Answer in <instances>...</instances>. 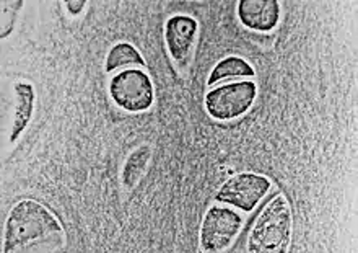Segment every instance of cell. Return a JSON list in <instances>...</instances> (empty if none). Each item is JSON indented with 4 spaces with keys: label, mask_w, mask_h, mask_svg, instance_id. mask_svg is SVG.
I'll use <instances>...</instances> for the list:
<instances>
[{
    "label": "cell",
    "mask_w": 358,
    "mask_h": 253,
    "mask_svg": "<svg viewBox=\"0 0 358 253\" xmlns=\"http://www.w3.org/2000/svg\"><path fill=\"white\" fill-rule=\"evenodd\" d=\"M62 222L41 201L20 200L3 222L2 253H56L66 245Z\"/></svg>",
    "instance_id": "6da1fadb"
},
{
    "label": "cell",
    "mask_w": 358,
    "mask_h": 253,
    "mask_svg": "<svg viewBox=\"0 0 358 253\" xmlns=\"http://www.w3.org/2000/svg\"><path fill=\"white\" fill-rule=\"evenodd\" d=\"M293 240V210L288 198L277 193L257 214L248 232L246 253H288Z\"/></svg>",
    "instance_id": "7a4b0ae2"
},
{
    "label": "cell",
    "mask_w": 358,
    "mask_h": 253,
    "mask_svg": "<svg viewBox=\"0 0 358 253\" xmlns=\"http://www.w3.org/2000/svg\"><path fill=\"white\" fill-rule=\"evenodd\" d=\"M245 227V217L233 207L213 203L207 207L199 229L202 253H227L235 245Z\"/></svg>",
    "instance_id": "3957f363"
},
{
    "label": "cell",
    "mask_w": 358,
    "mask_h": 253,
    "mask_svg": "<svg viewBox=\"0 0 358 253\" xmlns=\"http://www.w3.org/2000/svg\"><path fill=\"white\" fill-rule=\"evenodd\" d=\"M257 98V83L252 81L227 82L212 87L203 97V108L212 120L230 123L245 116Z\"/></svg>",
    "instance_id": "277c9868"
},
{
    "label": "cell",
    "mask_w": 358,
    "mask_h": 253,
    "mask_svg": "<svg viewBox=\"0 0 358 253\" xmlns=\"http://www.w3.org/2000/svg\"><path fill=\"white\" fill-rule=\"evenodd\" d=\"M108 92L114 105L127 113L150 110L155 103V86L142 67H132L113 74Z\"/></svg>",
    "instance_id": "5b68a950"
},
{
    "label": "cell",
    "mask_w": 358,
    "mask_h": 253,
    "mask_svg": "<svg viewBox=\"0 0 358 253\" xmlns=\"http://www.w3.org/2000/svg\"><path fill=\"white\" fill-rule=\"evenodd\" d=\"M272 190L271 178L255 172H241L228 178L217 191V203L250 214Z\"/></svg>",
    "instance_id": "8992f818"
},
{
    "label": "cell",
    "mask_w": 358,
    "mask_h": 253,
    "mask_svg": "<svg viewBox=\"0 0 358 253\" xmlns=\"http://www.w3.org/2000/svg\"><path fill=\"white\" fill-rule=\"evenodd\" d=\"M199 36V23L191 15L178 13L166 20L165 44L178 71H184L191 64L194 48Z\"/></svg>",
    "instance_id": "52a82bcc"
},
{
    "label": "cell",
    "mask_w": 358,
    "mask_h": 253,
    "mask_svg": "<svg viewBox=\"0 0 358 253\" xmlns=\"http://www.w3.org/2000/svg\"><path fill=\"white\" fill-rule=\"evenodd\" d=\"M236 13L245 28L271 33L280 22V4L277 0H241L238 2Z\"/></svg>",
    "instance_id": "ba28073f"
},
{
    "label": "cell",
    "mask_w": 358,
    "mask_h": 253,
    "mask_svg": "<svg viewBox=\"0 0 358 253\" xmlns=\"http://www.w3.org/2000/svg\"><path fill=\"white\" fill-rule=\"evenodd\" d=\"M15 92V115L12 123V131H10V144H15L18 137L27 131L31 121L34 105H36V92L31 82L17 81L13 83Z\"/></svg>",
    "instance_id": "9c48e42d"
},
{
    "label": "cell",
    "mask_w": 358,
    "mask_h": 253,
    "mask_svg": "<svg viewBox=\"0 0 358 253\" xmlns=\"http://www.w3.org/2000/svg\"><path fill=\"white\" fill-rule=\"evenodd\" d=\"M255 76V67H252L245 57L228 56L215 64V67L210 71V76H208L207 86L212 88L227 82L248 81V78H252Z\"/></svg>",
    "instance_id": "30bf717a"
},
{
    "label": "cell",
    "mask_w": 358,
    "mask_h": 253,
    "mask_svg": "<svg viewBox=\"0 0 358 253\" xmlns=\"http://www.w3.org/2000/svg\"><path fill=\"white\" fill-rule=\"evenodd\" d=\"M152 156V147L147 146V144L129 153L121 172V183L126 190H134L138 185V182L142 180L148 165H150Z\"/></svg>",
    "instance_id": "8fae6325"
},
{
    "label": "cell",
    "mask_w": 358,
    "mask_h": 253,
    "mask_svg": "<svg viewBox=\"0 0 358 253\" xmlns=\"http://www.w3.org/2000/svg\"><path fill=\"white\" fill-rule=\"evenodd\" d=\"M132 67H145V61H143L141 51L134 44L126 41L114 44L106 54L104 71L108 74H116Z\"/></svg>",
    "instance_id": "7c38bea8"
},
{
    "label": "cell",
    "mask_w": 358,
    "mask_h": 253,
    "mask_svg": "<svg viewBox=\"0 0 358 253\" xmlns=\"http://www.w3.org/2000/svg\"><path fill=\"white\" fill-rule=\"evenodd\" d=\"M85 5L87 2H66V8L69 10V13L76 17V15H78L85 8Z\"/></svg>",
    "instance_id": "4fadbf2b"
}]
</instances>
